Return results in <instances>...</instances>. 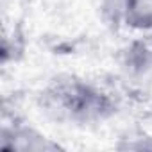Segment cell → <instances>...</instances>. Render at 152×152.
<instances>
[{
    "mask_svg": "<svg viewBox=\"0 0 152 152\" xmlns=\"http://www.w3.org/2000/svg\"><path fill=\"white\" fill-rule=\"evenodd\" d=\"M36 102L47 118L73 127L104 124L120 109V100L111 90L75 73H57L48 79Z\"/></svg>",
    "mask_w": 152,
    "mask_h": 152,
    "instance_id": "1",
    "label": "cell"
},
{
    "mask_svg": "<svg viewBox=\"0 0 152 152\" xmlns=\"http://www.w3.org/2000/svg\"><path fill=\"white\" fill-rule=\"evenodd\" d=\"M0 148L2 150H57L61 148L59 143H54L43 132H39L31 124L13 118V122H4L0 131Z\"/></svg>",
    "mask_w": 152,
    "mask_h": 152,
    "instance_id": "2",
    "label": "cell"
},
{
    "mask_svg": "<svg viewBox=\"0 0 152 152\" xmlns=\"http://www.w3.org/2000/svg\"><path fill=\"white\" fill-rule=\"evenodd\" d=\"M106 13L129 31L152 32V0H106Z\"/></svg>",
    "mask_w": 152,
    "mask_h": 152,
    "instance_id": "3",
    "label": "cell"
},
{
    "mask_svg": "<svg viewBox=\"0 0 152 152\" xmlns=\"http://www.w3.org/2000/svg\"><path fill=\"white\" fill-rule=\"evenodd\" d=\"M122 68L132 77L152 72V32H143L122 50Z\"/></svg>",
    "mask_w": 152,
    "mask_h": 152,
    "instance_id": "4",
    "label": "cell"
}]
</instances>
